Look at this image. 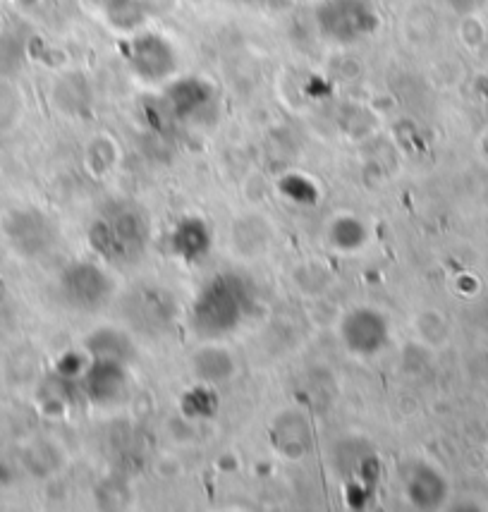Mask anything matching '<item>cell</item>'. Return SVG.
I'll use <instances>...</instances> for the list:
<instances>
[{
  "label": "cell",
  "mask_w": 488,
  "mask_h": 512,
  "mask_svg": "<svg viewBox=\"0 0 488 512\" xmlns=\"http://www.w3.org/2000/svg\"><path fill=\"white\" fill-rule=\"evenodd\" d=\"M89 240L94 247L113 259H130L142 252L146 240V225L137 213H118L111 221L94 225Z\"/></svg>",
  "instance_id": "obj_2"
},
{
  "label": "cell",
  "mask_w": 488,
  "mask_h": 512,
  "mask_svg": "<svg viewBox=\"0 0 488 512\" xmlns=\"http://www.w3.org/2000/svg\"><path fill=\"white\" fill-rule=\"evenodd\" d=\"M65 295L67 300L82 309L99 307L111 297L113 280L94 264H77L65 273Z\"/></svg>",
  "instance_id": "obj_3"
},
{
  "label": "cell",
  "mask_w": 488,
  "mask_h": 512,
  "mask_svg": "<svg viewBox=\"0 0 488 512\" xmlns=\"http://www.w3.org/2000/svg\"><path fill=\"white\" fill-rule=\"evenodd\" d=\"M134 60H137V67L142 70L146 77H161L166 75V63L170 65V48L163 44L156 36H146V39H139L137 46H134Z\"/></svg>",
  "instance_id": "obj_7"
},
{
  "label": "cell",
  "mask_w": 488,
  "mask_h": 512,
  "mask_svg": "<svg viewBox=\"0 0 488 512\" xmlns=\"http://www.w3.org/2000/svg\"><path fill=\"white\" fill-rule=\"evenodd\" d=\"M89 347L94 357L103 359V362H122L125 350H130L125 335L115 331V328H101V333H96L89 340Z\"/></svg>",
  "instance_id": "obj_11"
},
{
  "label": "cell",
  "mask_w": 488,
  "mask_h": 512,
  "mask_svg": "<svg viewBox=\"0 0 488 512\" xmlns=\"http://www.w3.org/2000/svg\"><path fill=\"white\" fill-rule=\"evenodd\" d=\"M244 288L235 278H218L201 290L194 304V323L201 333L218 335L233 331L242 321Z\"/></svg>",
  "instance_id": "obj_1"
},
{
  "label": "cell",
  "mask_w": 488,
  "mask_h": 512,
  "mask_svg": "<svg viewBox=\"0 0 488 512\" xmlns=\"http://www.w3.org/2000/svg\"><path fill=\"white\" fill-rule=\"evenodd\" d=\"M209 228L199 221H187L175 230V249L187 259H197L204 252H209Z\"/></svg>",
  "instance_id": "obj_10"
},
{
  "label": "cell",
  "mask_w": 488,
  "mask_h": 512,
  "mask_svg": "<svg viewBox=\"0 0 488 512\" xmlns=\"http://www.w3.org/2000/svg\"><path fill=\"white\" fill-rule=\"evenodd\" d=\"M340 333H343L345 345L359 355H374L388 340L386 321L374 309H355L347 314Z\"/></svg>",
  "instance_id": "obj_4"
},
{
  "label": "cell",
  "mask_w": 488,
  "mask_h": 512,
  "mask_svg": "<svg viewBox=\"0 0 488 512\" xmlns=\"http://www.w3.org/2000/svg\"><path fill=\"white\" fill-rule=\"evenodd\" d=\"M441 479L431 472V469L419 467L414 469L410 484H407V493H410V501L419 508H431V505H438L441 501Z\"/></svg>",
  "instance_id": "obj_8"
},
{
  "label": "cell",
  "mask_w": 488,
  "mask_h": 512,
  "mask_svg": "<svg viewBox=\"0 0 488 512\" xmlns=\"http://www.w3.org/2000/svg\"><path fill=\"white\" fill-rule=\"evenodd\" d=\"M233 359L225 355L223 350L216 347H204L197 357H194V371L209 383H221L233 374Z\"/></svg>",
  "instance_id": "obj_9"
},
{
  "label": "cell",
  "mask_w": 488,
  "mask_h": 512,
  "mask_svg": "<svg viewBox=\"0 0 488 512\" xmlns=\"http://www.w3.org/2000/svg\"><path fill=\"white\" fill-rule=\"evenodd\" d=\"M273 434H276V448L283 455L292 457V460H297V457H304L309 453L311 429H309V422L302 417V414L297 412L280 414Z\"/></svg>",
  "instance_id": "obj_6"
},
{
  "label": "cell",
  "mask_w": 488,
  "mask_h": 512,
  "mask_svg": "<svg viewBox=\"0 0 488 512\" xmlns=\"http://www.w3.org/2000/svg\"><path fill=\"white\" fill-rule=\"evenodd\" d=\"M108 156H115L113 144L106 142V146H103V154H99V149H96V144L89 146V166L94 168L96 173H106L108 168H113L115 161H108Z\"/></svg>",
  "instance_id": "obj_12"
},
{
  "label": "cell",
  "mask_w": 488,
  "mask_h": 512,
  "mask_svg": "<svg viewBox=\"0 0 488 512\" xmlns=\"http://www.w3.org/2000/svg\"><path fill=\"white\" fill-rule=\"evenodd\" d=\"M127 386V376L120 362H103L96 359L87 374V393L94 402H115Z\"/></svg>",
  "instance_id": "obj_5"
}]
</instances>
